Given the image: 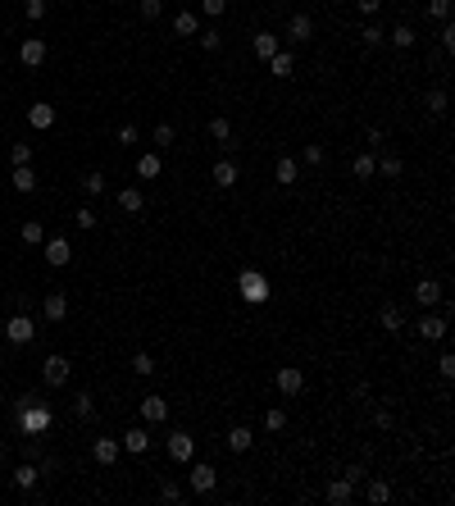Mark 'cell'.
<instances>
[{"label": "cell", "instance_id": "1", "mask_svg": "<svg viewBox=\"0 0 455 506\" xmlns=\"http://www.w3.org/2000/svg\"><path fill=\"white\" fill-rule=\"evenodd\" d=\"M237 292H241V301H246V306H264L273 287H269V278H264L260 269H250V264H246V269L237 274Z\"/></svg>", "mask_w": 455, "mask_h": 506}, {"label": "cell", "instance_id": "2", "mask_svg": "<svg viewBox=\"0 0 455 506\" xmlns=\"http://www.w3.org/2000/svg\"><path fill=\"white\" fill-rule=\"evenodd\" d=\"M187 465H192V461H187ZM214 484H219V470L210 461H196L192 470H187V488H192V493L205 497V493H214Z\"/></svg>", "mask_w": 455, "mask_h": 506}, {"label": "cell", "instance_id": "3", "mask_svg": "<svg viewBox=\"0 0 455 506\" xmlns=\"http://www.w3.org/2000/svg\"><path fill=\"white\" fill-rule=\"evenodd\" d=\"M68 379H73V365H68L64 356H46L41 361V383L46 388H64Z\"/></svg>", "mask_w": 455, "mask_h": 506}, {"label": "cell", "instance_id": "4", "mask_svg": "<svg viewBox=\"0 0 455 506\" xmlns=\"http://www.w3.org/2000/svg\"><path fill=\"white\" fill-rule=\"evenodd\" d=\"M0 338H10L14 347H28V342L37 338V324H32L28 315H14L10 324H0Z\"/></svg>", "mask_w": 455, "mask_h": 506}, {"label": "cell", "instance_id": "5", "mask_svg": "<svg viewBox=\"0 0 455 506\" xmlns=\"http://www.w3.org/2000/svg\"><path fill=\"white\" fill-rule=\"evenodd\" d=\"M414 333H419L423 342H442L446 338V315H442V310H437V315H428V310H423V319L414 324Z\"/></svg>", "mask_w": 455, "mask_h": 506}, {"label": "cell", "instance_id": "6", "mask_svg": "<svg viewBox=\"0 0 455 506\" xmlns=\"http://www.w3.org/2000/svg\"><path fill=\"white\" fill-rule=\"evenodd\" d=\"M164 447H169V461H174V465H187L196 456V438H192V433H174Z\"/></svg>", "mask_w": 455, "mask_h": 506}, {"label": "cell", "instance_id": "7", "mask_svg": "<svg viewBox=\"0 0 455 506\" xmlns=\"http://www.w3.org/2000/svg\"><path fill=\"white\" fill-rule=\"evenodd\" d=\"M273 383H278V392H282V397H296V392L305 388V374H301V365H282Z\"/></svg>", "mask_w": 455, "mask_h": 506}, {"label": "cell", "instance_id": "8", "mask_svg": "<svg viewBox=\"0 0 455 506\" xmlns=\"http://www.w3.org/2000/svg\"><path fill=\"white\" fill-rule=\"evenodd\" d=\"M310 37H315V19H310V14H292V19H287V42L305 46Z\"/></svg>", "mask_w": 455, "mask_h": 506}, {"label": "cell", "instance_id": "9", "mask_svg": "<svg viewBox=\"0 0 455 506\" xmlns=\"http://www.w3.org/2000/svg\"><path fill=\"white\" fill-rule=\"evenodd\" d=\"M141 419H146V424H164V419H169V401H164V397H141Z\"/></svg>", "mask_w": 455, "mask_h": 506}, {"label": "cell", "instance_id": "10", "mask_svg": "<svg viewBox=\"0 0 455 506\" xmlns=\"http://www.w3.org/2000/svg\"><path fill=\"white\" fill-rule=\"evenodd\" d=\"M442 297H446V292H442V283H437V278H419V283H414V301H419L423 310L437 306Z\"/></svg>", "mask_w": 455, "mask_h": 506}, {"label": "cell", "instance_id": "11", "mask_svg": "<svg viewBox=\"0 0 455 506\" xmlns=\"http://www.w3.org/2000/svg\"><path fill=\"white\" fill-rule=\"evenodd\" d=\"M19 60H23L28 69L46 64V42H41V37H23V46H19Z\"/></svg>", "mask_w": 455, "mask_h": 506}, {"label": "cell", "instance_id": "12", "mask_svg": "<svg viewBox=\"0 0 455 506\" xmlns=\"http://www.w3.org/2000/svg\"><path fill=\"white\" fill-rule=\"evenodd\" d=\"M210 183H214L219 192H228V188H237V165H232V160H219V165L210 169Z\"/></svg>", "mask_w": 455, "mask_h": 506}, {"label": "cell", "instance_id": "13", "mask_svg": "<svg viewBox=\"0 0 455 506\" xmlns=\"http://www.w3.org/2000/svg\"><path fill=\"white\" fill-rule=\"evenodd\" d=\"M68 260H73V246H68L64 237H50V242H46V264H55V269H64Z\"/></svg>", "mask_w": 455, "mask_h": 506}, {"label": "cell", "instance_id": "14", "mask_svg": "<svg viewBox=\"0 0 455 506\" xmlns=\"http://www.w3.org/2000/svg\"><path fill=\"white\" fill-rule=\"evenodd\" d=\"M119 451H123L119 438H96V442H91V456H96L100 465H114V461H119Z\"/></svg>", "mask_w": 455, "mask_h": 506}, {"label": "cell", "instance_id": "15", "mask_svg": "<svg viewBox=\"0 0 455 506\" xmlns=\"http://www.w3.org/2000/svg\"><path fill=\"white\" fill-rule=\"evenodd\" d=\"M328 502H333V506H351V502H355V484H351V479H346V474H342V479H337V484H328Z\"/></svg>", "mask_w": 455, "mask_h": 506}, {"label": "cell", "instance_id": "16", "mask_svg": "<svg viewBox=\"0 0 455 506\" xmlns=\"http://www.w3.org/2000/svg\"><path fill=\"white\" fill-rule=\"evenodd\" d=\"M28 123H32L37 132L55 128V105H46V100H37V105H28Z\"/></svg>", "mask_w": 455, "mask_h": 506}, {"label": "cell", "instance_id": "17", "mask_svg": "<svg viewBox=\"0 0 455 506\" xmlns=\"http://www.w3.org/2000/svg\"><path fill=\"white\" fill-rule=\"evenodd\" d=\"M378 324L391 333V338H396V333H405V310H401V306H382V310H378Z\"/></svg>", "mask_w": 455, "mask_h": 506}, {"label": "cell", "instance_id": "18", "mask_svg": "<svg viewBox=\"0 0 455 506\" xmlns=\"http://www.w3.org/2000/svg\"><path fill=\"white\" fill-rule=\"evenodd\" d=\"M123 451H132V456H141V451H146V447H151V433H146V429H141V424H132V429L128 433H123Z\"/></svg>", "mask_w": 455, "mask_h": 506}, {"label": "cell", "instance_id": "19", "mask_svg": "<svg viewBox=\"0 0 455 506\" xmlns=\"http://www.w3.org/2000/svg\"><path fill=\"white\" fill-rule=\"evenodd\" d=\"M41 315L50 319V324H59V319L68 315V297H64V292H50V297L41 301Z\"/></svg>", "mask_w": 455, "mask_h": 506}, {"label": "cell", "instance_id": "20", "mask_svg": "<svg viewBox=\"0 0 455 506\" xmlns=\"http://www.w3.org/2000/svg\"><path fill=\"white\" fill-rule=\"evenodd\" d=\"M264 64H269L273 78H292L296 73V55H292V51H278V55H269Z\"/></svg>", "mask_w": 455, "mask_h": 506}, {"label": "cell", "instance_id": "21", "mask_svg": "<svg viewBox=\"0 0 455 506\" xmlns=\"http://www.w3.org/2000/svg\"><path fill=\"white\" fill-rule=\"evenodd\" d=\"M223 442H228V451H232V456H241V451H250V442H255V438H250V429H246V424H232Z\"/></svg>", "mask_w": 455, "mask_h": 506}, {"label": "cell", "instance_id": "22", "mask_svg": "<svg viewBox=\"0 0 455 506\" xmlns=\"http://www.w3.org/2000/svg\"><path fill=\"white\" fill-rule=\"evenodd\" d=\"M37 479H41V470H37L32 461H23L19 470H14V488H19V493H32V488H37Z\"/></svg>", "mask_w": 455, "mask_h": 506}, {"label": "cell", "instance_id": "23", "mask_svg": "<svg viewBox=\"0 0 455 506\" xmlns=\"http://www.w3.org/2000/svg\"><path fill=\"white\" fill-rule=\"evenodd\" d=\"M160 169H164V160H160L155 151L137 155V178H146V183H151V178H160Z\"/></svg>", "mask_w": 455, "mask_h": 506}, {"label": "cell", "instance_id": "24", "mask_svg": "<svg viewBox=\"0 0 455 506\" xmlns=\"http://www.w3.org/2000/svg\"><path fill=\"white\" fill-rule=\"evenodd\" d=\"M174 33L178 37H196V33H201V19H196V14H187V10H178L174 14Z\"/></svg>", "mask_w": 455, "mask_h": 506}, {"label": "cell", "instance_id": "25", "mask_svg": "<svg viewBox=\"0 0 455 506\" xmlns=\"http://www.w3.org/2000/svg\"><path fill=\"white\" fill-rule=\"evenodd\" d=\"M360 42H364V51H378V46H387V33H382L378 23H364L360 28Z\"/></svg>", "mask_w": 455, "mask_h": 506}, {"label": "cell", "instance_id": "26", "mask_svg": "<svg viewBox=\"0 0 455 506\" xmlns=\"http://www.w3.org/2000/svg\"><path fill=\"white\" fill-rule=\"evenodd\" d=\"M278 51H282V42H278L273 33H255V55H260V60L278 55Z\"/></svg>", "mask_w": 455, "mask_h": 506}, {"label": "cell", "instance_id": "27", "mask_svg": "<svg viewBox=\"0 0 455 506\" xmlns=\"http://www.w3.org/2000/svg\"><path fill=\"white\" fill-rule=\"evenodd\" d=\"M364 497L373 506H382V502H391V484L387 479H369V488H364Z\"/></svg>", "mask_w": 455, "mask_h": 506}, {"label": "cell", "instance_id": "28", "mask_svg": "<svg viewBox=\"0 0 455 506\" xmlns=\"http://www.w3.org/2000/svg\"><path fill=\"white\" fill-rule=\"evenodd\" d=\"M414 42H419V37H414L410 23H396V28H391V46H396V51H410Z\"/></svg>", "mask_w": 455, "mask_h": 506}, {"label": "cell", "instance_id": "29", "mask_svg": "<svg viewBox=\"0 0 455 506\" xmlns=\"http://www.w3.org/2000/svg\"><path fill=\"white\" fill-rule=\"evenodd\" d=\"M296 174H301V165H296L292 155H282L278 165H273V178H278V183H296Z\"/></svg>", "mask_w": 455, "mask_h": 506}, {"label": "cell", "instance_id": "30", "mask_svg": "<svg viewBox=\"0 0 455 506\" xmlns=\"http://www.w3.org/2000/svg\"><path fill=\"white\" fill-rule=\"evenodd\" d=\"M10 183H14V192H32V188H37V174H32V165H19V169H14V178H10Z\"/></svg>", "mask_w": 455, "mask_h": 506}, {"label": "cell", "instance_id": "31", "mask_svg": "<svg viewBox=\"0 0 455 506\" xmlns=\"http://www.w3.org/2000/svg\"><path fill=\"white\" fill-rule=\"evenodd\" d=\"M141 206H146V197H141V188H123V192H119V210H128V215H137Z\"/></svg>", "mask_w": 455, "mask_h": 506}, {"label": "cell", "instance_id": "32", "mask_svg": "<svg viewBox=\"0 0 455 506\" xmlns=\"http://www.w3.org/2000/svg\"><path fill=\"white\" fill-rule=\"evenodd\" d=\"M100 192H105V174H100V169L82 174V197H100Z\"/></svg>", "mask_w": 455, "mask_h": 506}, {"label": "cell", "instance_id": "33", "mask_svg": "<svg viewBox=\"0 0 455 506\" xmlns=\"http://www.w3.org/2000/svg\"><path fill=\"white\" fill-rule=\"evenodd\" d=\"M73 415L77 419H91V415H96V397H91V392H77L73 397Z\"/></svg>", "mask_w": 455, "mask_h": 506}, {"label": "cell", "instance_id": "34", "mask_svg": "<svg viewBox=\"0 0 455 506\" xmlns=\"http://www.w3.org/2000/svg\"><path fill=\"white\" fill-rule=\"evenodd\" d=\"M210 137H214V142H223V146H228V142H232V123H228L223 114H214V119H210Z\"/></svg>", "mask_w": 455, "mask_h": 506}, {"label": "cell", "instance_id": "35", "mask_svg": "<svg viewBox=\"0 0 455 506\" xmlns=\"http://www.w3.org/2000/svg\"><path fill=\"white\" fill-rule=\"evenodd\" d=\"M19 237H23V242H28V246H41V242H46V228H41V224H37V219H28V224H23V228H19Z\"/></svg>", "mask_w": 455, "mask_h": 506}, {"label": "cell", "instance_id": "36", "mask_svg": "<svg viewBox=\"0 0 455 506\" xmlns=\"http://www.w3.org/2000/svg\"><path fill=\"white\" fill-rule=\"evenodd\" d=\"M423 105H428V114H433V119H442V114H446V91L433 87L428 96H423Z\"/></svg>", "mask_w": 455, "mask_h": 506}, {"label": "cell", "instance_id": "37", "mask_svg": "<svg viewBox=\"0 0 455 506\" xmlns=\"http://www.w3.org/2000/svg\"><path fill=\"white\" fill-rule=\"evenodd\" d=\"M373 174H378V155H355V178H373Z\"/></svg>", "mask_w": 455, "mask_h": 506}, {"label": "cell", "instance_id": "38", "mask_svg": "<svg viewBox=\"0 0 455 506\" xmlns=\"http://www.w3.org/2000/svg\"><path fill=\"white\" fill-rule=\"evenodd\" d=\"M196 42H201V51H210V55H214L219 46H223V33H219V28H205V33H196Z\"/></svg>", "mask_w": 455, "mask_h": 506}, {"label": "cell", "instance_id": "39", "mask_svg": "<svg viewBox=\"0 0 455 506\" xmlns=\"http://www.w3.org/2000/svg\"><path fill=\"white\" fill-rule=\"evenodd\" d=\"M378 174H387V178H401V174H405L401 155H382V160H378Z\"/></svg>", "mask_w": 455, "mask_h": 506}, {"label": "cell", "instance_id": "40", "mask_svg": "<svg viewBox=\"0 0 455 506\" xmlns=\"http://www.w3.org/2000/svg\"><path fill=\"white\" fill-rule=\"evenodd\" d=\"M10 165H14V169H19V165H32V146H28V142L10 146Z\"/></svg>", "mask_w": 455, "mask_h": 506}, {"label": "cell", "instance_id": "41", "mask_svg": "<svg viewBox=\"0 0 455 506\" xmlns=\"http://www.w3.org/2000/svg\"><path fill=\"white\" fill-rule=\"evenodd\" d=\"M282 424H287V410H282V406H273L269 415H264V429H269V433H278Z\"/></svg>", "mask_w": 455, "mask_h": 506}, {"label": "cell", "instance_id": "42", "mask_svg": "<svg viewBox=\"0 0 455 506\" xmlns=\"http://www.w3.org/2000/svg\"><path fill=\"white\" fill-rule=\"evenodd\" d=\"M137 10H141V19L151 23V19H160V14H164V0H141Z\"/></svg>", "mask_w": 455, "mask_h": 506}, {"label": "cell", "instance_id": "43", "mask_svg": "<svg viewBox=\"0 0 455 506\" xmlns=\"http://www.w3.org/2000/svg\"><path fill=\"white\" fill-rule=\"evenodd\" d=\"M132 370H137V374L146 379V374H155V361H151L146 352H137V356H132Z\"/></svg>", "mask_w": 455, "mask_h": 506}, {"label": "cell", "instance_id": "44", "mask_svg": "<svg viewBox=\"0 0 455 506\" xmlns=\"http://www.w3.org/2000/svg\"><path fill=\"white\" fill-rule=\"evenodd\" d=\"M437 42H442V51H446V55L455 51V28H451V19L442 23V33H437Z\"/></svg>", "mask_w": 455, "mask_h": 506}, {"label": "cell", "instance_id": "45", "mask_svg": "<svg viewBox=\"0 0 455 506\" xmlns=\"http://www.w3.org/2000/svg\"><path fill=\"white\" fill-rule=\"evenodd\" d=\"M73 224H77V228H96V210H91V206H82V210L73 215Z\"/></svg>", "mask_w": 455, "mask_h": 506}, {"label": "cell", "instance_id": "46", "mask_svg": "<svg viewBox=\"0 0 455 506\" xmlns=\"http://www.w3.org/2000/svg\"><path fill=\"white\" fill-rule=\"evenodd\" d=\"M155 146H174V123H160V128H155Z\"/></svg>", "mask_w": 455, "mask_h": 506}, {"label": "cell", "instance_id": "47", "mask_svg": "<svg viewBox=\"0 0 455 506\" xmlns=\"http://www.w3.org/2000/svg\"><path fill=\"white\" fill-rule=\"evenodd\" d=\"M428 14H433V19H451V0H428Z\"/></svg>", "mask_w": 455, "mask_h": 506}, {"label": "cell", "instance_id": "48", "mask_svg": "<svg viewBox=\"0 0 455 506\" xmlns=\"http://www.w3.org/2000/svg\"><path fill=\"white\" fill-rule=\"evenodd\" d=\"M223 10H228V0H201V14H205V19H219Z\"/></svg>", "mask_w": 455, "mask_h": 506}, {"label": "cell", "instance_id": "49", "mask_svg": "<svg viewBox=\"0 0 455 506\" xmlns=\"http://www.w3.org/2000/svg\"><path fill=\"white\" fill-rule=\"evenodd\" d=\"M160 497H164V502H174V506H178V502H183L187 493H183V488H178V484H160Z\"/></svg>", "mask_w": 455, "mask_h": 506}, {"label": "cell", "instance_id": "50", "mask_svg": "<svg viewBox=\"0 0 455 506\" xmlns=\"http://www.w3.org/2000/svg\"><path fill=\"white\" fill-rule=\"evenodd\" d=\"M437 374H442V379H455V356H451V352H442V361H437Z\"/></svg>", "mask_w": 455, "mask_h": 506}, {"label": "cell", "instance_id": "51", "mask_svg": "<svg viewBox=\"0 0 455 506\" xmlns=\"http://www.w3.org/2000/svg\"><path fill=\"white\" fill-rule=\"evenodd\" d=\"M46 19V0H28V23H41Z\"/></svg>", "mask_w": 455, "mask_h": 506}, {"label": "cell", "instance_id": "52", "mask_svg": "<svg viewBox=\"0 0 455 506\" xmlns=\"http://www.w3.org/2000/svg\"><path fill=\"white\" fill-rule=\"evenodd\" d=\"M301 160H305V165H324V146H305Z\"/></svg>", "mask_w": 455, "mask_h": 506}, {"label": "cell", "instance_id": "53", "mask_svg": "<svg viewBox=\"0 0 455 506\" xmlns=\"http://www.w3.org/2000/svg\"><path fill=\"white\" fill-rule=\"evenodd\" d=\"M119 142H123V146L137 142V128H132V123H123V128H119Z\"/></svg>", "mask_w": 455, "mask_h": 506}, {"label": "cell", "instance_id": "54", "mask_svg": "<svg viewBox=\"0 0 455 506\" xmlns=\"http://www.w3.org/2000/svg\"><path fill=\"white\" fill-rule=\"evenodd\" d=\"M378 5H382V0H355V10H360V14H378Z\"/></svg>", "mask_w": 455, "mask_h": 506}, {"label": "cell", "instance_id": "55", "mask_svg": "<svg viewBox=\"0 0 455 506\" xmlns=\"http://www.w3.org/2000/svg\"><path fill=\"white\" fill-rule=\"evenodd\" d=\"M346 479H351V484H360V479H364V465H360V461L346 465Z\"/></svg>", "mask_w": 455, "mask_h": 506}, {"label": "cell", "instance_id": "56", "mask_svg": "<svg viewBox=\"0 0 455 506\" xmlns=\"http://www.w3.org/2000/svg\"><path fill=\"white\" fill-rule=\"evenodd\" d=\"M0 465H5V447H0Z\"/></svg>", "mask_w": 455, "mask_h": 506}, {"label": "cell", "instance_id": "57", "mask_svg": "<svg viewBox=\"0 0 455 506\" xmlns=\"http://www.w3.org/2000/svg\"><path fill=\"white\" fill-rule=\"evenodd\" d=\"M109 5H123V0H109Z\"/></svg>", "mask_w": 455, "mask_h": 506}, {"label": "cell", "instance_id": "58", "mask_svg": "<svg viewBox=\"0 0 455 506\" xmlns=\"http://www.w3.org/2000/svg\"><path fill=\"white\" fill-rule=\"evenodd\" d=\"M0 406H5V397H0Z\"/></svg>", "mask_w": 455, "mask_h": 506}]
</instances>
